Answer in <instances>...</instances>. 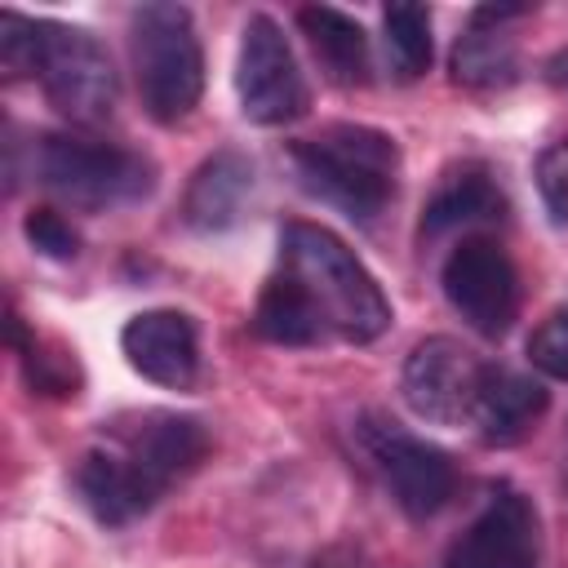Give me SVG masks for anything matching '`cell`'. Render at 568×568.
Masks as SVG:
<instances>
[{"instance_id": "6da1fadb", "label": "cell", "mask_w": 568, "mask_h": 568, "mask_svg": "<svg viewBox=\"0 0 568 568\" xmlns=\"http://www.w3.org/2000/svg\"><path fill=\"white\" fill-rule=\"evenodd\" d=\"M275 275L297 293L320 342H377L390 328V302L368 266L328 226L288 222L280 231Z\"/></svg>"}, {"instance_id": "7a4b0ae2", "label": "cell", "mask_w": 568, "mask_h": 568, "mask_svg": "<svg viewBox=\"0 0 568 568\" xmlns=\"http://www.w3.org/2000/svg\"><path fill=\"white\" fill-rule=\"evenodd\" d=\"M288 164L302 191L342 209L355 222H373L399 182V146L368 124H328L288 146Z\"/></svg>"}, {"instance_id": "3957f363", "label": "cell", "mask_w": 568, "mask_h": 568, "mask_svg": "<svg viewBox=\"0 0 568 568\" xmlns=\"http://www.w3.org/2000/svg\"><path fill=\"white\" fill-rule=\"evenodd\" d=\"M129 58L142 111L155 124H178L204 93V49L186 4L151 0L129 13Z\"/></svg>"}, {"instance_id": "277c9868", "label": "cell", "mask_w": 568, "mask_h": 568, "mask_svg": "<svg viewBox=\"0 0 568 568\" xmlns=\"http://www.w3.org/2000/svg\"><path fill=\"white\" fill-rule=\"evenodd\" d=\"M36 178L62 204L102 213V209H124L146 200L155 186V164L142 151H129L120 142L44 133L36 142Z\"/></svg>"}, {"instance_id": "5b68a950", "label": "cell", "mask_w": 568, "mask_h": 568, "mask_svg": "<svg viewBox=\"0 0 568 568\" xmlns=\"http://www.w3.org/2000/svg\"><path fill=\"white\" fill-rule=\"evenodd\" d=\"M49 106L71 124H102L120 102V75L106 44L71 22L36 18V67Z\"/></svg>"}, {"instance_id": "8992f818", "label": "cell", "mask_w": 568, "mask_h": 568, "mask_svg": "<svg viewBox=\"0 0 568 568\" xmlns=\"http://www.w3.org/2000/svg\"><path fill=\"white\" fill-rule=\"evenodd\" d=\"M355 448L382 475V484L390 488V497H395V506L404 515L426 519V515L448 506V497L457 488L453 457L444 448H435L430 439L404 430L395 417L364 413L355 422Z\"/></svg>"}, {"instance_id": "52a82bcc", "label": "cell", "mask_w": 568, "mask_h": 568, "mask_svg": "<svg viewBox=\"0 0 568 568\" xmlns=\"http://www.w3.org/2000/svg\"><path fill=\"white\" fill-rule=\"evenodd\" d=\"M235 93H240L244 120H253L262 129L293 124L311 106V89L297 67V53L271 13H248V22L240 31Z\"/></svg>"}, {"instance_id": "ba28073f", "label": "cell", "mask_w": 568, "mask_h": 568, "mask_svg": "<svg viewBox=\"0 0 568 568\" xmlns=\"http://www.w3.org/2000/svg\"><path fill=\"white\" fill-rule=\"evenodd\" d=\"M439 284L448 306L479 337H501L519 315V271L510 253L488 235L457 240V248L444 257Z\"/></svg>"}, {"instance_id": "9c48e42d", "label": "cell", "mask_w": 568, "mask_h": 568, "mask_svg": "<svg viewBox=\"0 0 568 568\" xmlns=\"http://www.w3.org/2000/svg\"><path fill=\"white\" fill-rule=\"evenodd\" d=\"M106 444L142 475V484L164 497L173 479L195 470L209 453V430L191 413H169V408H146L133 417H120L106 426Z\"/></svg>"}, {"instance_id": "30bf717a", "label": "cell", "mask_w": 568, "mask_h": 568, "mask_svg": "<svg viewBox=\"0 0 568 568\" xmlns=\"http://www.w3.org/2000/svg\"><path fill=\"white\" fill-rule=\"evenodd\" d=\"M484 364L470 346H462L457 337H426L408 351L404 373H399V395L404 404L435 426H457L470 422L475 408V390L484 377Z\"/></svg>"}, {"instance_id": "8fae6325", "label": "cell", "mask_w": 568, "mask_h": 568, "mask_svg": "<svg viewBox=\"0 0 568 568\" xmlns=\"http://www.w3.org/2000/svg\"><path fill=\"white\" fill-rule=\"evenodd\" d=\"M444 568H541V515L532 497L497 484L470 528L453 541Z\"/></svg>"}, {"instance_id": "7c38bea8", "label": "cell", "mask_w": 568, "mask_h": 568, "mask_svg": "<svg viewBox=\"0 0 568 568\" xmlns=\"http://www.w3.org/2000/svg\"><path fill=\"white\" fill-rule=\"evenodd\" d=\"M120 351L133 373H142L155 386L191 390L200 377V328L186 311L155 306L124 324Z\"/></svg>"}, {"instance_id": "4fadbf2b", "label": "cell", "mask_w": 568, "mask_h": 568, "mask_svg": "<svg viewBox=\"0 0 568 568\" xmlns=\"http://www.w3.org/2000/svg\"><path fill=\"white\" fill-rule=\"evenodd\" d=\"M528 13H532V4H479L453 44V58H448L453 80L475 93L510 89L519 80V44H515L510 22H519Z\"/></svg>"}, {"instance_id": "5bb4252c", "label": "cell", "mask_w": 568, "mask_h": 568, "mask_svg": "<svg viewBox=\"0 0 568 568\" xmlns=\"http://www.w3.org/2000/svg\"><path fill=\"white\" fill-rule=\"evenodd\" d=\"M546 408H550V390H546L532 373L510 368V364H501V359H488L466 426H470L484 444L510 448V444H519V439L541 422Z\"/></svg>"}, {"instance_id": "9a60e30c", "label": "cell", "mask_w": 568, "mask_h": 568, "mask_svg": "<svg viewBox=\"0 0 568 568\" xmlns=\"http://www.w3.org/2000/svg\"><path fill=\"white\" fill-rule=\"evenodd\" d=\"M253 191V164L240 151H213L186 182L182 195V222L200 235H217L240 222L244 200Z\"/></svg>"}, {"instance_id": "2e32d148", "label": "cell", "mask_w": 568, "mask_h": 568, "mask_svg": "<svg viewBox=\"0 0 568 568\" xmlns=\"http://www.w3.org/2000/svg\"><path fill=\"white\" fill-rule=\"evenodd\" d=\"M75 493L84 501V510L106 524V528H124L133 524L138 515H146L160 497L142 484V475L111 448V444H98L80 457L75 466Z\"/></svg>"}, {"instance_id": "e0dca14e", "label": "cell", "mask_w": 568, "mask_h": 568, "mask_svg": "<svg viewBox=\"0 0 568 568\" xmlns=\"http://www.w3.org/2000/svg\"><path fill=\"white\" fill-rule=\"evenodd\" d=\"M506 217V195L493 182L484 164H457L439 178L435 195L422 209V235H444L457 226H479V222H501Z\"/></svg>"}, {"instance_id": "ac0fdd59", "label": "cell", "mask_w": 568, "mask_h": 568, "mask_svg": "<svg viewBox=\"0 0 568 568\" xmlns=\"http://www.w3.org/2000/svg\"><path fill=\"white\" fill-rule=\"evenodd\" d=\"M297 27L333 84H342V89L368 84V36L351 13L333 9V4H306V9H297Z\"/></svg>"}, {"instance_id": "d6986e66", "label": "cell", "mask_w": 568, "mask_h": 568, "mask_svg": "<svg viewBox=\"0 0 568 568\" xmlns=\"http://www.w3.org/2000/svg\"><path fill=\"white\" fill-rule=\"evenodd\" d=\"M382 40H386V58H390V71L395 80H417L426 75L430 67V53H435V40H430V9L422 4H390L382 13Z\"/></svg>"}, {"instance_id": "ffe728a7", "label": "cell", "mask_w": 568, "mask_h": 568, "mask_svg": "<svg viewBox=\"0 0 568 568\" xmlns=\"http://www.w3.org/2000/svg\"><path fill=\"white\" fill-rule=\"evenodd\" d=\"M9 346L18 351L31 390H40V395H75V382H80V377H75V359H67V355H44L40 337L27 333V324H22L13 311H9Z\"/></svg>"}, {"instance_id": "44dd1931", "label": "cell", "mask_w": 568, "mask_h": 568, "mask_svg": "<svg viewBox=\"0 0 568 568\" xmlns=\"http://www.w3.org/2000/svg\"><path fill=\"white\" fill-rule=\"evenodd\" d=\"M528 364L555 382H568V302L555 306L532 333H528Z\"/></svg>"}, {"instance_id": "7402d4cb", "label": "cell", "mask_w": 568, "mask_h": 568, "mask_svg": "<svg viewBox=\"0 0 568 568\" xmlns=\"http://www.w3.org/2000/svg\"><path fill=\"white\" fill-rule=\"evenodd\" d=\"M22 231H27L31 248L44 253V257H53V262H71L80 253V235H75V226L58 209H31L27 222H22Z\"/></svg>"}, {"instance_id": "603a6c76", "label": "cell", "mask_w": 568, "mask_h": 568, "mask_svg": "<svg viewBox=\"0 0 568 568\" xmlns=\"http://www.w3.org/2000/svg\"><path fill=\"white\" fill-rule=\"evenodd\" d=\"M537 191L555 226H568V138L537 155Z\"/></svg>"}, {"instance_id": "cb8c5ba5", "label": "cell", "mask_w": 568, "mask_h": 568, "mask_svg": "<svg viewBox=\"0 0 568 568\" xmlns=\"http://www.w3.org/2000/svg\"><path fill=\"white\" fill-rule=\"evenodd\" d=\"M546 80L559 84V89H568V49H559V53L546 62Z\"/></svg>"}, {"instance_id": "d4e9b609", "label": "cell", "mask_w": 568, "mask_h": 568, "mask_svg": "<svg viewBox=\"0 0 568 568\" xmlns=\"http://www.w3.org/2000/svg\"><path fill=\"white\" fill-rule=\"evenodd\" d=\"M306 568H351V564L342 559V550H320V555H315Z\"/></svg>"}]
</instances>
